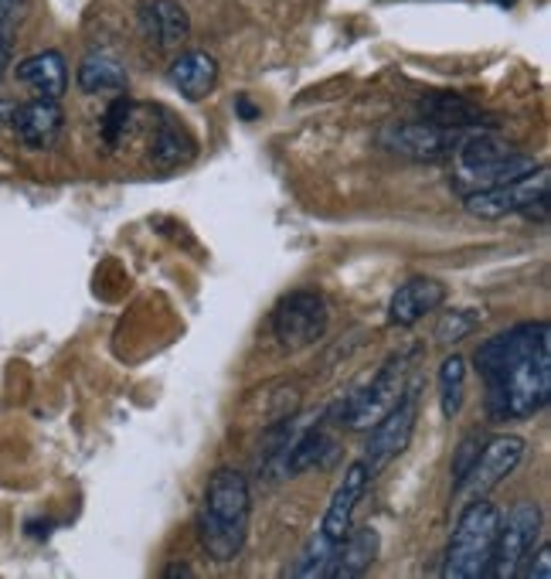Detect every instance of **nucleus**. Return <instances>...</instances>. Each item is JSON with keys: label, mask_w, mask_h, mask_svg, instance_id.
<instances>
[{"label": "nucleus", "mask_w": 551, "mask_h": 579, "mask_svg": "<svg viewBox=\"0 0 551 579\" xmlns=\"http://www.w3.org/2000/svg\"><path fill=\"white\" fill-rule=\"evenodd\" d=\"M476 368L487 382V409L494 420H528L551 396V327L528 321L476 348Z\"/></svg>", "instance_id": "1"}, {"label": "nucleus", "mask_w": 551, "mask_h": 579, "mask_svg": "<svg viewBox=\"0 0 551 579\" xmlns=\"http://www.w3.org/2000/svg\"><path fill=\"white\" fill-rule=\"evenodd\" d=\"M252 519V494L249 481L235 467H218L209 485H204V501L198 515L201 545L209 549L215 563H232L249 538Z\"/></svg>", "instance_id": "2"}, {"label": "nucleus", "mask_w": 551, "mask_h": 579, "mask_svg": "<svg viewBox=\"0 0 551 579\" xmlns=\"http://www.w3.org/2000/svg\"><path fill=\"white\" fill-rule=\"evenodd\" d=\"M501 528V508L487 498H473L453 528L450 549H446L442 576L446 579H480L491 569L494 542Z\"/></svg>", "instance_id": "3"}, {"label": "nucleus", "mask_w": 551, "mask_h": 579, "mask_svg": "<svg viewBox=\"0 0 551 579\" xmlns=\"http://www.w3.org/2000/svg\"><path fill=\"white\" fill-rule=\"evenodd\" d=\"M327 324H330V307L317 290H293L272 311L276 341L290 352L317 345L327 334Z\"/></svg>", "instance_id": "4"}, {"label": "nucleus", "mask_w": 551, "mask_h": 579, "mask_svg": "<svg viewBox=\"0 0 551 579\" xmlns=\"http://www.w3.org/2000/svg\"><path fill=\"white\" fill-rule=\"evenodd\" d=\"M408 355H392L382 368L374 371V379L351 396V402L344 405V423L351 430H371L382 416H389L392 409L402 402L405 375H408Z\"/></svg>", "instance_id": "5"}, {"label": "nucleus", "mask_w": 551, "mask_h": 579, "mask_svg": "<svg viewBox=\"0 0 551 579\" xmlns=\"http://www.w3.org/2000/svg\"><path fill=\"white\" fill-rule=\"evenodd\" d=\"M525 460V439L521 436H494L480 447L473 467L466 470V477L457 485V494L473 501V498H487L497 485H504V477H510L518 470V464Z\"/></svg>", "instance_id": "6"}, {"label": "nucleus", "mask_w": 551, "mask_h": 579, "mask_svg": "<svg viewBox=\"0 0 551 579\" xmlns=\"http://www.w3.org/2000/svg\"><path fill=\"white\" fill-rule=\"evenodd\" d=\"M538 528H541V508L531 504V501L514 504L507 515H501V528H497V542H494V556H491L487 576L510 579L514 572H518L521 559L531 553Z\"/></svg>", "instance_id": "7"}, {"label": "nucleus", "mask_w": 551, "mask_h": 579, "mask_svg": "<svg viewBox=\"0 0 551 579\" xmlns=\"http://www.w3.org/2000/svg\"><path fill=\"white\" fill-rule=\"evenodd\" d=\"M548 170L538 167L531 175L507 181V185H494V188H480L463 194L466 212L476 219H504V215H521L528 204H535L538 198L548 194Z\"/></svg>", "instance_id": "8"}, {"label": "nucleus", "mask_w": 551, "mask_h": 579, "mask_svg": "<svg viewBox=\"0 0 551 579\" xmlns=\"http://www.w3.org/2000/svg\"><path fill=\"white\" fill-rule=\"evenodd\" d=\"M466 130H446L436 123H392L382 130V144L408 160H442L453 157Z\"/></svg>", "instance_id": "9"}, {"label": "nucleus", "mask_w": 551, "mask_h": 579, "mask_svg": "<svg viewBox=\"0 0 551 579\" xmlns=\"http://www.w3.org/2000/svg\"><path fill=\"white\" fill-rule=\"evenodd\" d=\"M416 416H419V402H416V392L408 389L392 413L371 426V439L364 450V464H368L371 477L382 474L408 447L412 433H416Z\"/></svg>", "instance_id": "10"}, {"label": "nucleus", "mask_w": 551, "mask_h": 579, "mask_svg": "<svg viewBox=\"0 0 551 579\" xmlns=\"http://www.w3.org/2000/svg\"><path fill=\"white\" fill-rule=\"evenodd\" d=\"M368 485H371V470H368V464H364V460H355V464L348 467V474H344V481L337 485V491H334L327 511H324L321 535H324L327 542L337 545L344 535L351 532L355 508H358V501L364 498Z\"/></svg>", "instance_id": "11"}, {"label": "nucleus", "mask_w": 551, "mask_h": 579, "mask_svg": "<svg viewBox=\"0 0 551 579\" xmlns=\"http://www.w3.org/2000/svg\"><path fill=\"white\" fill-rule=\"evenodd\" d=\"M61 123H65V113L58 107V99H42V96L14 107V116H11L18 141L31 151L52 147L55 136L61 133Z\"/></svg>", "instance_id": "12"}, {"label": "nucleus", "mask_w": 551, "mask_h": 579, "mask_svg": "<svg viewBox=\"0 0 551 579\" xmlns=\"http://www.w3.org/2000/svg\"><path fill=\"white\" fill-rule=\"evenodd\" d=\"M442 300H446V287L439 280L416 277V280H408L395 290V297L389 303V321L398 324V327H412V324H419L426 314H432Z\"/></svg>", "instance_id": "13"}, {"label": "nucleus", "mask_w": 551, "mask_h": 579, "mask_svg": "<svg viewBox=\"0 0 551 579\" xmlns=\"http://www.w3.org/2000/svg\"><path fill=\"white\" fill-rule=\"evenodd\" d=\"M378 549H382V538H378L374 528H351L337 542V553L330 559V569L327 576L330 579H355V576H364L374 559H378Z\"/></svg>", "instance_id": "14"}, {"label": "nucleus", "mask_w": 551, "mask_h": 579, "mask_svg": "<svg viewBox=\"0 0 551 579\" xmlns=\"http://www.w3.org/2000/svg\"><path fill=\"white\" fill-rule=\"evenodd\" d=\"M170 82H175V89L184 99L198 102L215 89L218 62L209 52H184L181 58H175V65H170Z\"/></svg>", "instance_id": "15"}, {"label": "nucleus", "mask_w": 551, "mask_h": 579, "mask_svg": "<svg viewBox=\"0 0 551 579\" xmlns=\"http://www.w3.org/2000/svg\"><path fill=\"white\" fill-rule=\"evenodd\" d=\"M18 79L42 99H61L68 89V65L58 52H38L18 65Z\"/></svg>", "instance_id": "16"}, {"label": "nucleus", "mask_w": 551, "mask_h": 579, "mask_svg": "<svg viewBox=\"0 0 551 579\" xmlns=\"http://www.w3.org/2000/svg\"><path fill=\"white\" fill-rule=\"evenodd\" d=\"M144 27L160 48H178L191 34V18L178 0H150L144 8Z\"/></svg>", "instance_id": "17"}, {"label": "nucleus", "mask_w": 551, "mask_h": 579, "mask_svg": "<svg viewBox=\"0 0 551 579\" xmlns=\"http://www.w3.org/2000/svg\"><path fill=\"white\" fill-rule=\"evenodd\" d=\"M419 113L429 123L446 126V130H476V126H484V123H480V120H484L480 107H473L466 96H453V92H436V96L419 99Z\"/></svg>", "instance_id": "18"}, {"label": "nucleus", "mask_w": 551, "mask_h": 579, "mask_svg": "<svg viewBox=\"0 0 551 579\" xmlns=\"http://www.w3.org/2000/svg\"><path fill=\"white\" fill-rule=\"evenodd\" d=\"M79 89L82 92H123L126 89V65L110 52H92L79 65Z\"/></svg>", "instance_id": "19"}, {"label": "nucleus", "mask_w": 551, "mask_h": 579, "mask_svg": "<svg viewBox=\"0 0 551 579\" xmlns=\"http://www.w3.org/2000/svg\"><path fill=\"white\" fill-rule=\"evenodd\" d=\"M334 436L327 433V430H306L293 447L286 450V460H283V470L286 474H303V470H310V467H321V464H327L330 457H334Z\"/></svg>", "instance_id": "20"}, {"label": "nucleus", "mask_w": 551, "mask_h": 579, "mask_svg": "<svg viewBox=\"0 0 551 579\" xmlns=\"http://www.w3.org/2000/svg\"><path fill=\"white\" fill-rule=\"evenodd\" d=\"M466 396V361L460 355H450L439 365V409L446 420L460 416Z\"/></svg>", "instance_id": "21"}, {"label": "nucleus", "mask_w": 551, "mask_h": 579, "mask_svg": "<svg viewBox=\"0 0 551 579\" xmlns=\"http://www.w3.org/2000/svg\"><path fill=\"white\" fill-rule=\"evenodd\" d=\"M191 154H194V141H191V136L184 130H178V126L164 123L160 133H157V141H154L150 160L167 170V167H178V164L191 160Z\"/></svg>", "instance_id": "22"}, {"label": "nucleus", "mask_w": 551, "mask_h": 579, "mask_svg": "<svg viewBox=\"0 0 551 579\" xmlns=\"http://www.w3.org/2000/svg\"><path fill=\"white\" fill-rule=\"evenodd\" d=\"M334 553H337V545L334 542H327L321 532L310 538V545H306V553L300 556V563L293 566V576H300V579H314V576H327V569H330V559H334Z\"/></svg>", "instance_id": "23"}, {"label": "nucleus", "mask_w": 551, "mask_h": 579, "mask_svg": "<svg viewBox=\"0 0 551 579\" xmlns=\"http://www.w3.org/2000/svg\"><path fill=\"white\" fill-rule=\"evenodd\" d=\"M476 314L473 311H457V314H446L436 327V341L439 345H457V341H463L473 327H476Z\"/></svg>", "instance_id": "24"}, {"label": "nucleus", "mask_w": 551, "mask_h": 579, "mask_svg": "<svg viewBox=\"0 0 551 579\" xmlns=\"http://www.w3.org/2000/svg\"><path fill=\"white\" fill-rule=\"evenodd\" d=\"M514 576H521V579H551V545L541 542L535 556L528 553L521 559V566H518V572H514Z\"/></svg>", "instance_id": "25"}, {"label": "nucleus", "mask_w": 551, "mask_h": 579, "mask_svg": "<svg viewBox=\"0 0 551 579\" xmlns=\"http://www.w3.org/2000/svg\"><path fill=\"white\" fill-rule=\"evenodd\" d=\"M27 11V0H0V45H11L14 27Z\"/></svg>", "instance_id": "26"}, {"label": "nucleus", "mask_w": 551, "mask_h": 579, "mask_svg": "<svg viewBox=\"0 0 551 579\" xmlns=\"http://www.w3.org/2000/svg\"><path fill=\"white\" fill-rule=\"evenodd\" d=\"M130 123V99H116L110 113H106V126H102V136H106V144H116L120 133L126 130Z\"/></svg>", "instance_id": "27"}, {"label": "nucleus", "mask_w": 551, "mask_h": 579, "mask_svg": "<svg viewBox=\"0 0 551 579\" xmlns=\"http://www.w3.org/2000/svg\"><path fill=\"white\" fill-rule=\"evenodd\" d=\"M476 454H480V439H476V436H466V439L460 443V450H457V460H453V488L466 477V470L473 467Z\"/></svg>", "instance_id": "28"}, {"label": "nucleus", "mask_w": 551, "mask_h": 579, "mask_svg": "<svg viewBox=\"0 0 551 579\" xmlns=\"http://www.w3.org/2000/svg\"><path fill=\"white\" fill-rule=\"evenodd\" d=\"M11 116H14V102L11 99H0V126L11 123Z\"/></svg>", "instance_id": "29"}, {"label": "nucleus", "mask_w": 551, "mask_h": 579, "mask_svg": "<svg viewBox=\"0 0 551 579\" xmlns=\"http://www.w3.org/2000/svg\"><path fill=\"white\" fill-rule=\"evenodd\" d=\"M8 62H11V45H0V79H4Z\"/></svg>", "instance_id": "30"}, {"label": "nucleus", "mask_w": 551, "mask_h": 579, "mask_svg": "<svg viewBox=\"0 0 551 579\" xmlns=\"http://www.w3.org/2000/svg\"><path fill=\"white\" fill-rule=\"evenodd\" d=\"M167 576H194V569L184 566V563L181 566H167Z\"/></svg>", "instance_id": "31"}, {"label": "nucleus", "mask_w": 551, "mask_h": 579, "mask_svg": "<svg viewBox=\"0 0 551 579\" xmlns=\"http://www.w3.org/2000/svg\"><path fill=\"white\" fill-rule=\"evenodd\" d=\"M238 110H243V116H256V110L249 107V102H246V99H238Z\"/></svg>", "instance_id": "32"}]
</instances>
